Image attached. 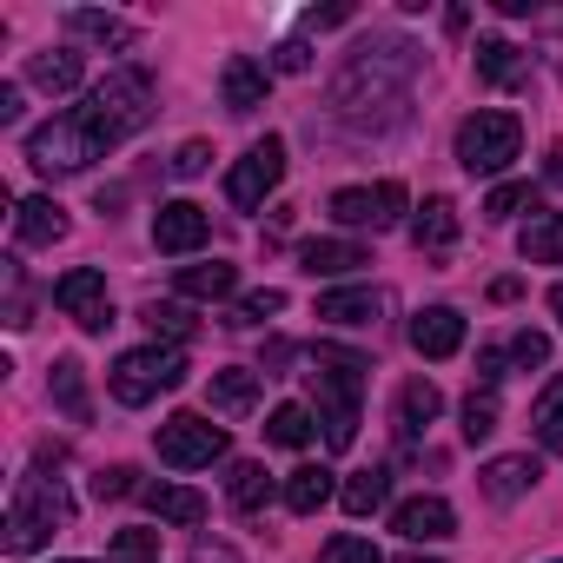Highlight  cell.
<instances>
[{
    "instance_id": "42",
    "label": "cell",
    "mask_w": 563,
    "mask_h": 563,
    "mask_svg": "<svg viewBox=\"0 0 563 563\" xmlns=\"http://www.w3.org/2000/svg\"><path fill=\"white\" fill-rule=\"evenodd\" d=\"M206 166H212V146H206V140H186V146L173 153V173H179V179H199Z\"/></svg>"
},
{
    "instance_id": "44",
    "label": "cell",
    "mask_w": 563,
    "mask_h": 563,
    "mask_svg": "<svg viewBox=\"0 0 563 563\" xmlns=\"http://www.w3.org/2000/svg\"><path fill=\"white\" fill-rule=\"evenodd\" d=\"M504 365H510V352L484 345V352H477V385H497V378H504Z\"/></svg>"
},
{
    "instance_id": "47",
    "label": "cell",
    "mask_w": 563,
    "mask_h": 563,
    "mask_svg": "<svg viewBox=\"0 0 563 563\" xmlns=\"http://www.w3.org/2000/svg\"><path fill=\"white\" fill-rule=\"evenodd\" d=\"M543 173H550V186H563V140L550 146V166H543Z\"/></svg>"
},
{
    "instance_id": "17",
    "label": "cell",
    "mask_w": 563,
    "mask_h": 563,
    "mask_svg": "<svg viewBox=\"0 0 563 563\" xmlns=\"http://www.w3.org/2000/svg\"><path fill=\"white\" fill-rule=\"evenodd\" d=\"M477 477H484V497H490V504H517V497L543 477V464H537L530 451H517V457H490Z\"/></svg>"
},
{
    "instance_id": "13",
    "label": "cell",
    "mask_w": 563,
    "mask_h": 563,
    "mask_svg": "<svg viewBox=\"0 0 563 563\" xmlns=\"http://www.w3.org/2000/svg\"><path fill=\"white\" fill-rule=\"evenodd\" d=\"M265 93H272V74H265L252 54H232V60L219 67V100H225V113H258Z\"/></svg>"
},
{
    "instance_id": "48",
    "label": "cell",
    "mask_w": 563,
    "mask_h": 563,
    "mask_svg": "<svg viewBox=\"0 0 563 563\" xmlns=\"http://www.w3.org/2000/svg\"><path fill=\"white\" fill-rule=\"evenodd\" d=\"M550 312H556V325H563V286H550Z\"/></svg>"
},
{
    "instance_id": "50",
    "label": "cell",
    "mask_w": 563,
    "mask_h": 563,
    "mask_svg": "<svg viewBox=\"0 0 563 563\" xmlns=\"http://www.w3.org/2000/svg\"><path fill=\"white\" fill-rule=\"evenodd\" d=\"M74 563H80V556H74Z\"/></svg>"
},
{
    "instance_id": "28",
    "label": "cell",
    "mask_w": 563,
    "mask_h": 563,
    "mask_svg": "<svg viewBox=\"0 0 563 563\" xmlns=\"http://www.w3.org/2000/svg\"><path fill=\"white\" fill-rule=\"evenodd\" d=\"M385 497H391V471H385V464H372V471H352V477L339 484V504H345L352 517H372Z\"/></svg>"
},
{
    "instance_id": "20",
    "label": "cell",
    "mask_w": 563,
    "mask_h": 563,
    "mask_svg": "<svg viewBox=\"0 0 563 563\" xmlns=\"http://www.w3.org/2000/svg\"><path fill=\"white\" fill-rule=\"evenodd\" d=\"M411 245L431 252V258H444V252L457 245V206H451V199H424L418 219H411Z\"/></svg>"
},
{
    "instance_id": "45",
    "label": "cell",
    "mask_w": 563,
    "mask_h": 563,
    "mask_svg": "<svg viewBox=\"0 0 563 563\" xmlns=\"http://www.w3.org/2000/svg\"><path fill=\"white\" fill-rule=\"evenodd\" d=\"M21 120V87H0V126Z\"/></svg>"
},
{
    "instance_id": "29",
    "label": "cell",
    "mask_w": 563,
    "mask_h": 563,
    "mask_svg": "<svg viewBox=\"0 0 563 563\" xmlns=\"http://www.w3.org/2000/svg\"><path fill=\"white\" fill-rule=\"evenodd\" d=\"M67 34L100 41V47H133V21H120V14H93V8H74V14H67Z\"/></svg>"
},
{
    "instance_id": "39",
    "label": "cell",
    "mask_w": 563,
    "mask_h": 563,
    "mask_svg": "<svg viewBox=\"0 0 563 563\" xmlns=\"http://www.w3.org/2000/svg\"><path fill=\"white\" fill-rule=\"evenodd\" d=\"M107 563H159V537L153 530H120L113 550H107Z\"/></svg>"
},
{
    "instance_id": "3",
    "label": "cell",
    "mask_w": 563,
    "mask_h": 563,
    "mask_svg": "<svg viewBox=\"0 0 563 563\" xmlns=\"http://www.w3.org/2000/svg\"><path fill=\"white\" fill-rule=\"evenodd\" d=\"M74 523V497L60 490V477H21L14 484V504H8V550L14 556H27V550H41L54 530H67Z\"/></svg>"
},
{
    "instance_id": "8",
    "label": "cell",
    "mask_w": 563,
    "mask_h": 563,
    "mask_svg": "<svg viewBox=\"0 0 563 563\" xmlns=\"http://www.w3.org/2000/svg\"><path fill=\"white\" fill-rule=\"evenodd\" d=\"M286 179V140L278 133H265L258 146H245V159L225 173V199L239 206V212H258L265 206V192Z\"/></svg>"
},
{
    "instance_id": "30",
    "label": "cell",
    "mask_w": 563,
    "mask_h": 563,
    "mask_svg": "<svg viewBox=\"0 0 563 563\" xmlns=\"http://www.w3.org/2000/svg\"><path fill=\"white\" fill-rule=\"evenodd\" d=\"M47 391H54V405H60L74 424H87V418H93V405H87V378H80V365H74V358H54Z\"/></svg>"
},
{
    "instance_id": "19",
    "label": "cell",
    "mask_w": 563,
    "mask_h": 563,
    "mask_svg": "<svg viewBox=\"0 0 563 563\" xmlns=\"http://www.w3.org/2000/svg\"><path fill=\"white\" fill-rule=\"evenodd\" d=\"M140 504H146L159 523H179V530L206 523V497H199L192 484H146V490H140Z\"/></svg>"
},
{
    "instance_id": "41",
    "label": "cell",
    "mask_w": 563,
    "mask_h": 563,
    "mask_svg": "<svg viewBox=\"0 0 563 563\" xmlns=\"http://www.w3.org/2000/svg\"><path fill=\"white\" fill-rule=\"evenodd\" d=\"M504 352H510V365H523V372H530V365H550V339H543V332H517Z\"/></svg>"
},
{
    "instance_id": "12",
    "label": "cell",
    "mask_w": 563,
    "mask_h": 563,
    "mask_svg": "<svg viewBox=\"0 0 563 563\" xmlns=\"http://www.w3.org/2000/svg\"><path fill=\"white\" fill-rule=\"evenodd\" d=\"M391 530L405 543H444V537H457V510L444 497H411V504L391 510Z\"/></svg>"
},
{
    "instance_id": "2",
    "label": "cell",
    "mask_w": 563,
    "mask_h": 563,
    "mask_svg": "<svg viewBox=\"0 0 563 563\" xmlns=\"http://www.w3.org/2000/svg\"><path fill=\"white\" fill-rule=\"evenodd\" d=\"M80 120L107 140V146H120V140H133L146 120H153V74L146 67H113L93 93H87V107H80Z\"/></svg>"
},
{
    "instance_id": "31",
    "label": "cell",
    "mask_w": 563,
    "mask_h": 563,
    "mask_svg": "<svg viewBox=\"0 0 563 563\" xmlns=\"http://www.w3.org/2000/svg\"><path fill=\"white\" fill-rule=\"evenodd\" d=\"M225 497H232V510H265L272 504V471L265 464H232L225 471Z\"/></svg>"
},
{
    "instance_id": "32",
    "label": "cell",
    "mask_w": 563,
    "mask_h": 563,
    "mask_svg": "<svg viewBox=\"0 0 563 563\" xmlns=\"http://www.w3.org/2000/svg\"><path fill=\"white\" fill-rule=\"evenodd\" d=\"M530 431H537V444H550V451H563V372L543 385V398L530 405Z\"/></svg>"
},
{
    "instance_id": "27",
    "label": "cell",
    "mask_w": 563,
    "mask_h": 563,
    "mask_svg": "<svg viewBox=\"0 0 563 563\" xmlns=\"http://www.w3.org/2000/svg\"><path fill=\"white\" fill-rule=\"evenodd\" d=\"M438 411H444V398H438V385H431V378H411V385L398 391V438L411 444V438H418V431H424V424H431Z\"/></svg>"
},
{
    "instance_id": "5",
    "label": "cell",
    "mask_w": 563,
    "mask_h": 563,
    "mask_svg": "<svg viewBox=\"0 0 563 563\" xmlns=\"http://www.w3.org/2000/svg\"><path fill=\"white\" fill-rule=\"evenodd\" d=\"M517 153H523V120L517 113H471L457 126V166L471 179H497Z\"/></svg>"
},
{
    "instance_id": "11",
    "label": "cell",
    "mask_w": 563,
    "mask_h": 563,
    "mask_svg": "<svg viewBox=\"0 0 563 563\" xmlns=\"http://www.w3.org/2000/svg\"><path fill=\"white\" fill-rule=\"evenodd\" d=\"M206 239H212L206 206H192V199H166V206L153 212V245H159V252H199Z\"/></svg>"
},
{
    "instance_id": "49",
    "label": "cell",
    "mask_w": 563,
    "mask_h": 563,
    "mask_svg": "<svg viewBox=\"0 0 563 563\" xmlns=\"http://www.w3.org/2000/svg\"><path fill=\"white\" fill-rule=\"evenodd\" d=\"M405 563H438V556H405Z\"/></svg>"
},
{
    "instance_id": "18",
    "label": "cell",
    "mask_w": 563,
    "mask_h": 563,
    "mask_svg": "<svg viewBox=\"0 0 563 563\" xmlns=\"http://www.w3.org/2000/svg\"><path fill=\"white\" fill-rule=\"evenodd\" d=\"M14 239L21 245H60L67 239V206L60 199H21V212H14Z\"/></svg>"
},
{
    "instance_id": "40",
    "label": "cell",
    "mask_w": 563,
    "mask_h": 563,
    "mask_svg": "<svg viewBox=\"0 0 563 563\" xmlns=\"http://www.w3.org/2000/svg\"><path fill=\"white\" fill-rule=\"evenodd\" d=\"M146 484H140V471H126V464H113V471H100L93 477V497L100 504H113V497H140Z\"/></svg>"
},
{
    "instance_id": "9",
    "label": "cell",
    "mask_w": 563,
    "mask_h": 563,
    "mask_svg": "<svg viewBox=\"0 0 563 563\" xmlns=\"http://www.w3.org/2000/svg\"><path fill=\"white\" fill-rule=\"evenodd\" d=\"M54 306L80 325V332H107L113 325V292H107V278L93 265H74L60 272V286H54Z\"/></svg>"
},
{
    "instance_id": "46",
    "label": "cell",
    "mask_w": 563,
    "mask_h": 563,
    "mask_svg": "<svg viewBox=\"0 0 563 563\" xmlns=\"http://www.w3.org/2000/svg\"><path fill=\"white\" fill-rule=\"evenodd\" d=\"M352 21V8H325V14H306V27H345Z\"/></svg>"
},
{
    "instance_id": "43",
    "label": "cell",
    "mask_w": 563,
    "mask_h": 563,
    "mask_svg": "<svg viewBox=\"0 0 563 563\" xmlns=\"http://www.w3.org/2000/svg\"><path fill=\"white\" fill-rule=\"evenodd\" d=\"M272 67H278V74H306V67H312V47H306V41H278V47H272Z\"/></svg>"
},
{
    "instance_id": "16",
    "label": "cell",
    "mask_w": 563,
    "mask_h": 563,
    "mask_svg": "<svg viewBox=\"0 0 563 563\" xmlns=\"http://www.w3.org/2000/svg\"><path fill=\"white\" fill-rule=\"evenodd\" d=\"M299 265L312 278H352L358 265H372V252L358 239H312V245H299Z\"/></svg>"
},
{
    "instance_id": "25",
    "label": "cell",
    "mask_w": 563,
    "mask_h": 563,
    "mask_svg": "<svg viewBox=\"0 0 563 563\" xmlns=\"http://www.w3.org/2000/svg\"><path fill=\"white\" fill-rule=\"evenodd\" d=\"M517 252L530 265H563V212H530V225L517 232Z\"/></svg>"
},
{
    "instance_id": "15",
    "label": "cell",
    "mask_w": 563,
    "mask_h": 563,
    "mask_svg": "<svg viewBox=\"0 0 563 563\" xmlns=\"http://www.w3.org/2000/svg\"><path fill=\"white\" fill-rule=\"evenodd\" d=\"M477 80H490V87H523V80H530V54H523L517 41H504V34H484V41H477Z\"/></svg>"
},
{
    "instance_id": "33",
    "label": "cell",
    "mask_w": 563,
    "mask_h": 563,
    "mask_svg": "<svg viewBox=\"0 0 563 563\" xmlns=\"http://www.w3.org/2000/svg\"><path fill=\"white\" fill-rule=\"evenodd\" d=\"M312 431H319V424H312V411H306V405H278V411L265 418V438H272V444H286V451L312 444Z\"/></svg>"
},
{
    "instance_id": "23",
    "label": "cell",
    "mask_w": 563,
    "mask_h": 563,
    "mask_svg": "<svg viewBox=\"0 0 563 563\" xmlns=\"http://www.w3.org/2000/svg\"><path fill=\"white\" fill-rule=\"evenodd\" d=\"M206 398H212V411H225V418H245V411L258 405V372H245V365H225V372H212Z\"/></svg>"
},
{
    "instance_id": "51",
    "label": "cell",
    "mask_w": 563,
    "mask_h": 563,
    "mask_svg": "<svg viewBox=\"0 0 563 563\" xmlns=\"http://www.w3.org/2000/svg\"><path fill=\"white\" fill-rule=\"evenodd\" d=\"M556 563H563V556H556Z\"/></svg>"
},
{
    "instance_id": "22",
    "label": "cell",
    "mask_w": 563,
    "mask_h": 563,
    "mask_svg": "<svg viewBox=\"0 0 563 563\" xmlns=\"http://www.w3.org/2000/svg\"><path fill=\"white\" fill-rule=\"evenodd\" d=\"M80 74H87V60L74 47H54V54H34L27 60V87H41V93H74Z\"/></svg>"
},
{
    "instance_id": "21",
    "label": "cell",
    "mask_w": 563,
    "mask_h": 563,
    "mask_svg": "<svg viewBox=\"0 0 563 563\" xmlns=\"http://www.w3.org/2000/svg\"><path fill=\"white\" fill-rule=\"evenodd\" d=\"M332 497H339V484H332L325 464H299V471L286 477V510H292V517H319Z\"/></svg>"
},
{
    "instance_id": "34",
    "label": "cell",
    "mask_w": 563,
    "mask_h": 563,
    "mask_svg": "<svg viewBox=\"0 0 563 563\" xmlns=\"http://www.w3.org/2000/svg\"><path fill=\"white\" fill-rule=\"evenodd\" d=\"M140 319H146V332H153V339H173V345H186V339L199 332V319H192L186 306H173V299H166V306L153 299V306H146Z\"/></svg>"
},
{
    "instance_id": "24",
    "label": "cell",
    "mask_w": 563,
    "mask_h": 563,
    "mask_svg": "<svg viewBox=\"0 0 563 563\" xmlns=\"http://www.w3.org/2000/svg\"><path fill=\"white\" fill-rule=\"evenodd\" d=\"M378 312H385V299L372 286H345V292L319 299V319H332V325H378Z\"/></svg>"
},
{
    "instance_id": "37",
    "label": "cell",
    "mask_w": 563,
    "mask_h": 563,
    "mask_svg": "<svg viewBox=\"0 0 563 563\" xmlns=\"http://www.w3.org/2000/svg\"><path fill=\"white\" fill-rule=\"evenodd\" d=\"M319 563H385V550H378L372 537H352V530H339V537H325Z\"/></svg>"
},
{
    "instance_id": "35",
    "label": "cell",
    "mask_w": 563,
    "mask_h": 563,
    "mask_svg": "<svg viewBox=\"0 0 563 563\" xmlns=\"http://www.w3.org/2000/svg\"><path fill=\"white\" fill-rule=\"evenodd\" d=\"M523 206L537 212V186H530V179H504V186H490V199H484V219H497V225H504V219H517Z\"/></svg>"
},
{
    "instance_id": "26",
    "label": "cell",
    "mask_w": 563,
    "mask_h": 563,
    "mask_svg": "<svg viewBox=\"0 0 563 563\" xmlns=\"http://www.w3.org/2000/svg\"><path fill=\"white\" fill-rule=\"evenodd\" d=\"M173 286H179L186 299H232V292H239V265H225V258H212V265H179Z\"/></svg>"
},
{
    "instance_id": "38",
    "label": "cell",
    "mask_w": 563,
    "mask_h": 563,
    "mask_svg": "<svg viewBox=\"0 0 563 563\" xmlns=\"http://www.w3.org/2000/svg\"><path fill=\"white\" fill-rule=\"evenodd\" d=\"M272 312H286V292H272V286H258V292H245V299L232 306V319H225V325H265Z\"/></svg>"
},
{
    "instance_id": "1",
    "label": "cell",
    "mask_w": 563,
    "mask_h": 563,
    "mask_svg": "<svg viewBox=\"0 0 563 563\" xmlns=\"http://www.w3.org/2000/svg\"><path fill=\"white\" fill-rule=\"evenodd\" d=\"M365 358L319 345L312 352V398H319V424H325V451H352L358 444V391H365Z\"/></svg>"
},
{
    "instance_id": "4",
    "label": "cell",
    "mask_w": 563,
    "mask_h": 563,
    "mask_svg": "<svg viewBox=\"0 0 563 563\" xmlns=\"http://www.w3.org/2000/svg\"><path fill=\"white\" fill-rule=\"evenodd\" d=\"M113 146L80 120V113H60V120H47V126H34L27 133V159H34V173H47V179H60V173H87L93 159H107Z\"/></svg>"
},
{
    "instance_id": "36",
    "label": "cell",
    "mask_w": 563,
    "mask_h": 563,
    "mask_svg": "<svg viewBox=\"0 0 563 563\" xmlns=\"http://www.w3.org/2000/svg\"><path fill=\"white\" fill-rule=\"evenodd\" d=\"M497 385H471V398H464V438L477 444V438H490L497 431Z\"/></svg>"
},
{
    "instance_id": "7",
    "label": "cell",
    "mask_w": 563,
    "mask_h": 563,
    "mask_svg": "<svg viewBox=\"0 0 563 563\" xmlns=\"http://www.w3.org/2000/svg\"><path fill=\"white\" fill-rule=\"evenodd\" d=\"M153 451H159V464H173V471H206V464L225 457V424H212V418H199V411H173V418L159 424Z\"/></svg>"
},
{
    "instance_id": "6",
    "label": "cell",
    "mask_w": 563,
    "mask_h": 563,
    "mask_svg": "<svg viewBox=\"0 0 563 563\" xmlns=\"http://www.w3.org/2000/svg\"><path fill=\"white\" fill-rule=\"evenodd\" d=\"M173 385H186V352H173V345H140V352H120V365H113L120 405H153Z\"/></svg>"
},
{
    "instance_id": "14",
    "label": "cell",
    "mask_w": 563,
    "mask_h": 563,
    "mask_svg": "<svg viewBox=\"0 0 563 563\" xmlns=\"http://www.w3.org/2000/svg\"><path fill=\"white\" fill-rule=\"evenodd\" d=\"M457 345H464V312L457 306H424L411 319V352L418 358H451Z\"/></svg>"
},
{
    "instance_id": "10",
    "label": "cell",
    "mask_w": 563,
    "mask_h": 563,
    "mask_svg": "<svg viewBox=\"0 0 563 563\" xmlns=\"http://www.w3.org/2000/svg\"><path fill=\"white\" fill-rule=\"evenodd\" d=\"M332 219H339V225H372V232H385V225L405 219V186H398V179H385V186H339V192H332Z\"/></svg>"
}]
</instances>
